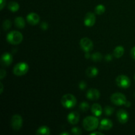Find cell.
<instances>
[{
  "mask_svg": "<svg viewBox=\"0 0 135 135\" xmlns=\"http://www.w3.org/2000/svg\"><path fill=\"white\" fill-rule=\"evenodd\" d=\"M86 74L90 78H94L98 74V70L95 67H90L86 71Z\"/></svg>",
  "mask_w": 135,
  "mask_h": 135,
  "instance_id": "obj_17",
  "label": "cell"
},
{
  "mask_svg": "<svg viewBox=\"0 0 135 135\" xmlns=\"http://www.w3.org/2000/svg\"><path fill=\"white\" fill-rule=\"evenodd\" d=\"M91 112L96 117H100L102 113V108L98 104H94L91 107Z\"/></svg>",
  "mask_w": 135,
  "mask_h": 135,
  "instance_id": "obj_16",
  "label": "cell"
},
{
  "mask_svg": "<svg viewBox=\"0 0 135 135\" xmlns=\"http://www.w3.org/2000/svg\"><path fill=\"white\" fill-rule=\"evenodd\" d=\"M111 102L113 103V104L116 105H125L126 102L127 101L126 98V96L123 94L120 93V92H116V93L113 94L111 96L110 98Z\"/></svg>",
  "mask_w": 135,
  "mask_h": 135,
  "instance_id": "obj_5",
  "label": "cell"
},
{
  "mask_svg": "<svg viewBox=\"0 0 135 135\" xmlns=\"http://www.w3.org/2000/svg\"><path fill=\"white\" fill-rule=\"evenodd\" d=\"M13 61V57L9 53H4L1 57V65L3 67H8Z\"/></svg>",
  "mask_w": 135,
  "mask_h": 135,
  "instance_id": "obj_13",
  "label": "cell"
},
{
  "mask_svg": "<svg viewBox=\"0 0 135 135\" xmlns=\"http://www.w3.org/2000/svg\"><path fill=\"white\" fill-rule=\"evenodd\" d=\"M61 135H69V133H65V132H63V133H61Z\"/></svg>",
  "mask_w": 135,
  "mask_h": 135,
  "instance_id": "obj_38",
  "label": "cell"
},
{
  "mask_svg": "<svg viewBox=\"0 0 135 135\" xmlns=\"http://www.w3.org/2000/svg\"><path fill=\"white\" fill-rule=\"evenodd\" d=\"M117 117L120 123L125 124L129 120V114L127 111L124 109H119L117 112Z\"/></svg>",
  "mask_w": 135,
  "mask_h": 135,
  "instance_id": "obj_10",
  "label": "cell"
},
{
  "mask_svg": "<svg viewBox=\"0 0 135 135\" xmlns=\"http://www.w3.org/2000/svg\"><path fill=\"white\" fill-rule=\"evenodd\" d=\"M100 93L98 90L96 88H90L86 93V97L90 100H97L100 98Z\"/></svg>",
  "mask_w": 135,
  "mask_h": 135,
  "instance_id": "obj_14",
  "label": "cell"
},
{
  "mask_svg": "<svg viewBox=\"0 0 135 135\" xmlns=\"http://www.w3.org/2000/svg\"><path fill=\"white\" fill-rule=\"evenodd\" d=\"M124 52H125V49L123 46H117L113 50V55L116 58H120L123 55Z\"/></svg>",
  "mask_w": 135,
  "mask_h": 135,
  "instance_id": "obj_18",
  "label": "cell"
},
{
  "mask_svg": "<svg viewBox=\"0 0 135 135\" xmlns=\"http://www.w3.org/2000/svg\"><path fill=\"white\" fill-rule=\"evenodd\" d=\"M104 113H105L107 116H110L112 115L113 113V112H114V108H112V107L111 106H108H108H105V108H104Z\"/></svg>",
  "mask_w": 135,
  "mask_h": 135,
  "instance_id": "obj_24",
  "label": "cell"
},
{
  "mask_svg": "<svg viewBox=\"0 0 135 135\" xmlns=\"http://www.w3.org/2000/svg\"><path fill=\"white\" fill-rule=\"evenodd\" d=\"M105 11V6H104V5H102V4L97 5V6L96 7V8H95V13H96V14L98 15H102Z\"/></svg>",
  "mask_w": 135,
  "mask_h": 135,
  "instance_id": "obj_22",
  "label": "cell"
},
{
  "mask_svg": "<svg viewBox=\"0 0 135 135\" xmlns=\"http://www.w3.org/2000/svg\"><path fill=\"white\" fill-rule=\"evenodd\" d=\"M28 65L25 62H20L15 65L13 68V73L16 76H22L27 73L28 71Z\"/></svg>",
  "mask_w": 135,
  "mask_h": 135,
  "instance_id": "obj_4",
  "label": "cell"
},
{
  "mask_svg": "<svg viewBox=\"0 0 135 135\" xmlns=\"http://www.w3.org/2000/svg\"><path fill=\"white\" fill-rule=\"evenodd\" d=\"M19 7L20 6L18 3L17 2H15V1H11L8 4V9L12 12H16L18 11Z\"/></svg>",
  "mask_w": 135,
  "mask_h": 135,
  "instance_id": "obj_21",
  "label": "cell"
},
{
  "mask_svg": "<svg viewBox=\"0 0 135 135\" xmlns=\"http://www.w3.org/2000/svg\"><path fill=\"white\" fill-rule=\"evenodd\" d=\"M11 27V21L9 19H6L3 21V28L4 30H8Z\"/></svg>",
  "mask_w": 135,
  "mask_h": 135,
  "instance_id": "obj_26",
  "label": "cell"
},
{
  "mask_svg": "<svg viewBox=\"0 0 135 135\" xmlns=\"http://www.w3.org/2000/svg\"><path fill=\"white\" fill-rule=\"evenodd\" d=\"M113 127V122L109 119H104L100 121L99 124V130L109 131Z\"/></svg>",
  "mask_w": 135,
  "mask_h": 135,
  "instance_id": "obj_11",
  "label": "cell"
},
{
  "mask_svg": "<svg viewBox=\"0 0 135 135\" xmlns=\"http://www.w3.org/2000/svg\"><path fill=\"white\" fill-rule=\"evenodd\" d=\"M80 46L84 52H90L93 50L94 45L92 40L88 38H83L80 41Z\"/></svg>",
  "mask_w": 135,
  "mask_h": 135,
  "instance_id": "obj_8",
  "label": "cell"
},
{
  "mask_svg": "<svg viewBox=\"0 0 135 135\" xmlns=\"http://www.w3.org/2000/svg\"><path fill=\"white\" fill-rule=\"evenodd\" d=\"M104 135V133H101V132H93V133H91L90 135Z\"/></svg>",
  "mask_w": 135,
  "mask_h": 135,
  "instance_id": "obj_34",
  "label": "cell"
},
{
  "mask_svg": "<svg viewBox=\"0 0 135 135\" xmlns=\"http://www.w3.org/2000/svg\"><path fill=\"white\" fill-rule=\"evenodd\" d=\"M116 84L121 88L126 89L130 87L131 86V80L127 76L124 75H119L117 77L115 80Z\"/></svg>",
  "mask_w": 135,
  "mask_h": 135,
  "instance_id": "obj_6",
  "label": "cell"
},
{
  "mask_svg": "<svg viewBox=\"0 0 135 135\" xmlns=\"http://www.w3.org/2000/svg\"><path fill=\"white\" fill-rule=\"evenodd\" d=\"M125 106H126V107H130L131 105V104L130 102L127 101L126 103H125Z\"/></svg>",
  "mask_w": 135,
  "mask_h": 135,
  "instance_id": "obj_35",
  "label": "cell"
},
{
  "mask_svg": "<svg viewBox=\"0 0 135 135\" xmlns=\"http://www.w3.org/2000/svg\"><path fill=\"white\" fill-rule=\"evenodd\" d=\"M23 39L22 34L20 32L13 30L10 32L7 36V40L12 45H18L21 43Z\"/></svg>",
  "mask_w": 135,
  "mask_h": 135,
  "instance_id": "obj_3",
  "label": "cell"
},
{
  "mask_svg": "<svg viewBox=\"0 0 135 135\" xmlns=\"http://www.w3.org/2000/svg\"><path fill=\"white\" fill-rule=\"evenodd\" d=\"M36 134L38 135H50V128L47 126H42L37 130Z\"/></svg>",
  "mask_w": 135,
  "mask_h": 135,
  "instance_id": "obj_20",
  "label": "cell"
},
{
  "mask_svg": "<svg viewBox=\"0 0 135 135\" xmlns=\"http://www.w3.org/2000/svg\"><path fill=\"white\" fill-rule=\"evenodd\" d=\"M91 58H92L93 61L98 62V61H102V59L103 58V56L102 55V54H100V53L96 52L91 55Z\"/></svg>",
  "mask_w": 135,
  "mask_h": 135,
  "instance_id": "obj_23",
  "label": "cell"
},
{
  "mask_svg": "<svg viewBox=\"0 0 135 135\" xmlns=\"http://www.w3.org/2000/svg\"><path fill=\"white\" fill-rule=\"evenodd\" d=\"M80 115L76 112H72L67 115V120L71 125H76L79 123Z\"/></svg>",
  "mask_w": 135,
  "mask_h": 135,
  "instance_id": "obj_15",
  "label": "cell"
},
{
  "mask_svg": "<svg viewBox=\"0 0 135 135\" xmlns=\"http://www.w3.org/2000/svg\"><path fill=\"white\" fill-rule=\"evenodd\" d=\"M0 86H1V90H0V94H2L3 90V85L2 83H0Z\"/></svg>",
  "mask_w": 135,
  "mask_h": 135,
  "instance_id": "obj_37",
  "label": "cell"
},
{
  "mask_svg": "<svg viewBox=\"0 0 135 135\" xmlns=\"http://www.w3.org/2000/svg\"><path fill=\"white\" fill-rule=\"evenodd\" d=\"M96 22V16L93 13H87L84 18V24L86 26L91 27L94 26Z\"/></svg>",
  "mask_w": 135,
  "mask_h": 135,
  "instance_id": "obj_9",
  "label": "cell"
},
{
  "mask_svg": "<svg viewBox=\"0 0 135 135\" xmlns=\"http://www.w3.org/2000/svg\"><path fill=\"white\" fill-rule=\"evenodd\" d=\"M40 28H42V30H47V28H48V24L46 22H42L40 25Z\"/></svg>",
  "mask_w": 135,
  "mask_h": 135,
  "instance_id": "obj_29",
  "label": "cell"
},
{
  "mask_svg": "<svg viewBox=\"0 0 135 135\" xmlns=\"http://www.w3.org/2000/svg\"><path fill=\"white\" fill-rule=\"evenodd\" d=\"M40 20V18L39 15L36 13H30L26 16V21L28 23L32 26L36 25L37 24L39 23Z\"/></svg>",
  "mask_w": 135,
  "mask_h": 135,
  "instance_id": "obj_12",
  "label": "cell"
},
{
  "mask_svg": "<svg viewBox=\"0 0 135 135\" xmlns=\"http://www.w3.org/2000/svg\"><path fill=\"white\" fill-rule=\"evenodd\" d=\"M15 25L18 28H23L25 26V21L22 17H18L15 19Z\"/></svg>",
  "mask_w": 135,
  "mask_h": 135,
  "instance_id": "obj_19",
  "label": "cell"
},
{
  "mask_svg": "<svg viewBox=\"0 0 135 135\" xmlns=\"http://www.w3.org/2000/svg\"><path fill=\"white\" fill-rule=\"evenodd\" d=\"M91 57V55H90L89 52H86V55H85V57L86 58V59H88V58H90Z\"/></svg>",
  "mask_w": 135,
  "mask_h": 135,
  "instance_id": "obj_36",
  "label": "cell"
},
{
  "mask_svg": "<svg viewBox=\"0 0 135 135\" xmlns=\"http://www.w3.org/2000/svg\"><path fill=\"white\" fill-rule=\"evenodd\" d=\"M5 75H6V71L3 69H1V71H0V79L3 80L4 77H5Z\"/></svg>",
  "mask_w": 135,
  "mask_h": 135,
  "instance_id": "obj_30",
  "label": "cell"
},
{
  "mask_svg": "<svg viewBox=\"0 0 135 135\" xmlns=\"http://www.w3.org/2000/svg\"><path fill=\"white\" fill-rule=\"evenodd\" d=\"M112 59H113V57H112L111 54H108L107 55H105V59L107 61H110L112 60Z\"/></svg>",
  "mask_w": 135,
  "mask_h": 135,
  "instance_id": "obj_33",
  "label": "cell"
},
{
  "mask_svg": "<svg viewBox=\"0 0 135 135\" xmlns=\"http://www.w3.org/2000/svg\"><path fill=\"white\" fill-rule=\"evenodd\" d=\"M89 104H88V103L86 102H82L81 104H80V105H79V108H80V110H81L82 112H87V111L89 109Z\"/></svg>",
  "mask_w": 135,
  "mask_h": 135,
  "instance_id": "obj_25",
  "label": "cell"
},
{
  "mask_svg": "<svg viewBox=\"0 0 135 135\" xmlns=\"http://www.w3.org/2000/svg\"><path fill=\"white\" fill-rule=\"evenodd\" d=\"M22 125V118L20 115L15 114L11 119V126L14 131H19Z\"/></svg>",
  "mask_w": 135,
  "mask_h": 135,
  "instance_id": "obj_7",
  "label": "cell"
},
{
  "mask_svg": "<svg viewBox=\"0 0 135 135\" xmlns=\"http://www.w3.org/2000/svg\"><path fill=\"white\" fill-rule=\"evenodd\" d=\"M131 56L132 57V58H133V59L135 60V46L133 47V48L131 49Z\"/></svg>",
  "mask_w": 135,
  "mask_h": 135,
  "instance_id": "obj_32",
  "label": "cell"
},
{
  "mask_svg": "<svg viewBox=\"0 0 135 135\" xmlns=\"http://www.w3.org/2000/svg\"><path fill=\"white\" fill-rule=\"evenodd\" d=\"M86 86H87V84H86V83L85 81H81L79 84V88H80V90H85L86 88Z\"/></svg>",
  "mask_w": 135,
  "mask_h": 135,
  "instance_id": "obj_28",
  "label": "cell"
},
{
  "mask_svg": "<svg viewBox=\"0 0 135 135\" xmlns=\"http://www.w3.org/2000/svg\"><path fill=\"white\" fill-rule=\"evenodd\" d=\"M71 133L74 135H80L82 134V130L79 127H73L71 129Z\"/></svg>",
  "mask_w": 135,
  "mask_h": 135,
  "instance_id": "obj_27",
  "label": "cell"
},
{
  "mask_svg": "<svg viewBox=\"0 0 135 135\" xmlns=\"http://www.w3.org/2000/svg\"><path fill=\"white\" fill-rule=\"evenodd\" d=\"M6 3V0H0V9L3 10Z\"/></svg>",
  "mask_w": 135,
  "mask_h": 135,
  "instance_id": "obj_31",
  "label": "cell"
},
{
  "mask_svg": "<svg viewBox=\"0 0 135 135\" xmlns=\"http://www.w3.org/2000/svg\"><path fill=\"white\" fill-rule=\"evenodd\" d=\"M134 80H135V75H134Z\"/></svg>",
  "mask_w": 135,
  "mask_h": 135,
  "instance_id": "obj_39",
  "label": "cell"
},
{
  "mask_svg": "<svg viewBox=\"0 0 135 135\" xmlns=\"http://www.w3.org/2000/svg\"><path fill=\"white\" fill-rule=\"evenodd\" d=\"M76 102L77 101L75 96L71 94H65L61 98V105L67 109H71L74 108L76 105Z\"/></svg>",
  "mask_w": 135,
  "mask_h": 135,
  "instance_id": "obj_2",
  "label": "cell"
},
{
  "mask_svg": "<svg viewBox=\"0 0 135 135\" xmlns=\"http://www.w3.org/2000/svg\"><path fill=\"white\" fill-rule=\"evenodd\" d=\"M100 121L96 116H88L83 120V127L87 131H93L99 127Z\"/></svg>",
  "mask_w": 135,
  "mask_h": 135,
  "instance_id": "obj_1",
  "label": "cell"
}]
</instances>
